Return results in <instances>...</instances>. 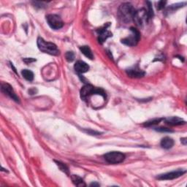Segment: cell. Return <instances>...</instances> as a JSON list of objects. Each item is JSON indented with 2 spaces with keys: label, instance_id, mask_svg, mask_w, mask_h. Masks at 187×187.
<instances>
[{
  "label": "cell",
  "instance_id": "11",
  "mask_svg": "<svg viewBox=\"0 0 187 187\" xmlns=\"http://www.w3.org/2000/svg\"><path fill=\"white\" fill-rule=\"evenodd\" d=\"M126 74L129 76L130 78H142L145 76V72L139 68L138 67H134L132 68H130L126 70Z\"/></svg>",
  "mask_w": 187,
  "mask_h": 187
},
{
  "label": "cell",
  "instance_id": "20",
  "mask_svg": "<svg viewBox=\"0 0 187 187\" xmlns=\"http://www.w3.org/2000/svg\"><path fill=\"white\" fill-rule=\"evenodd\" d=\"M55 162L56 163V164H57V166L59 168V169L62 170V171H63L64 173H65L66 174H67V175H69V170L68 168H67V165L66 164H64V163H62L60 162H58V161L55 160Z\"/></svg>",
  "mask_w": 187,
  "mask_h": 187
},
{
  "label": "cell",
  "instance_id": "28",
  "mask_svg": "<svg viewBox=\"0 0 187 187\" xmlns=\"http://www.w3.org/2000/svg\"><path fill=\"white\" fill-rule=\"evenodd\" d=\"M37 92V90L36 89H34V88H32V89H30L29 90V93L30 94H36Z\"/></svg>",
  "mask_w": 187,
  "mask_h": 187
},
{
  "label": "cell",
  "instance_id": "17",
  "mask_svg": "<svg viewBox=\"0 0 187 187\" xmlns=\"http://www.w3.org/2000/svg\"><path fill=\"white\" fill-rule=\"evenodd\" d=\"M22 76L28 81H32L34 80V73L29 69H23L21 72Z\"/></svg>",
  "mask_w": 187,
  "mask_h": 187
},
{
  "label": "cell",
  "instance_id": "9",
  "mask_svg": "<svg viewBox=\"0 0 187 187\" xmlns=\"http://www.w3.org/2000/svg\"><path fill=\"white\" fill-rule=\"evenodd\" d=\"M110 26V23H108L107 24L104 25V27L101 28L100 29L97 30V32H98L99 37H98V40L99 43L100 44H102L103 43L105 42V40L108 39V37H111L113 36L112 33L111 32L108 30L107 28Z\"/></svg>",
  "mask_w": 187,
  "mask_h": 187
},
{
  "label": "cell",
  "instance_id": "2",
  "mask_svg": "<svg viewBox=\"0 0 187 187\" xmlns=\"http://www.w3.org/2000/svg\"><path fill=\"white\" fill-rule=\"evenodd\" d=\"M135 12V9H134L133 6L130 3H124L122 4V5H121V6L119 7V18H120L123 21L129 22L131 21L133 18Z\"/></svg>",
  "mask_w": 187,
  "mask_h": 187
},
{
  "label": "cell",
  "instance_id": "15",
  "mask_svg": "<svg viewBox=\"0 0 187 187\" xmlns=\"http://www.w3.org/2000/svg\"><path fill=\"white\" fill-rule=\"evenodd\" d=\"M80 50L82 52V54L83 55H85L87 58H90V59H93L94 58V55L91 52L90 48L89 46H86V45H84V46L80 47Z\"/></svg>",
  "mask_w": 187,
  "mask_h": 187
},
{
  "label": "cell",
  "instance_id": "3",
  "mask_svg": "<svg viewBox=\"0 0 187 187\" xmlns=\"http://www.w3.org/2000/svg\"><path fill=\"white\" fill-rule=\"evenodd\" d=\"M94 94L100 95V96L103 97L104 98H106L105 92H104L103 89H100V88L97 89V88L94 87L92 85H90V84H86L80 90V97L83 100H86L89 97Z\"/></svg>",
  "mask_w": 187,
  "mask_h": 187
},
{
  "label": "cell",
  "instance_id": "19",
  "mask_svg": "<svg viewBox=\"0 0 187 187\" xmlns=\"http://www.w3.org/2000/svg\"><path fill=\"white\" fill-rule=\"evenodd\" d=\"M162 120H164V119L163 118H154V119H153V120L148 121V122L145 123L144 126H151L153 125H157V124H158Z\"/></svg>",
  "mask_w": 187,
  "mask_h": 187
},
{
  "label": "cell",
  "instance_id": "7",
  "mask_svg": "<svg viewBox=\"0 0 187 187\" xmlns=\"http://www.w3.org/2000/svg\"><path fill=\"white\" fill-rule=\"evenodd\" d=\"M46 20L51 28L54 29H59L63 27L64 23L60 16L55 14H50L46 16Z\"/></svg>",
  "mask_w": 187,
  "mask_h": 187
},
{
  "label": "cell",
  "instance_id": "6",
  "mask_svg": "<svg viewBox=\"0 0 187 187\" xmlns=\"http://www.w3.org/2000/svg\"><path fill=\"white\" fill-rule=\"evenodd\" d=\"M132 19L136 25L138 26H142L145 22L148 21L147 10L146 9H141V10L135 11Z\"/></svg>",
  "mask_w": 187,
  "mask_h": 187
},
{
  "label": "cell",
  "instance_id": "18",
  "mask_svg": "<svg viewBox=\"0 0 187 187\" xmlns=\"http://www.w3.org/2000/svg\"><path fill=\"white\" fill-rule=\"evenodd\" d=\"M186 5V2H183V3H178V4H175V5H170V6L168 7V9H167L166 12H169V11H175L177 9L181 8V7H184V5Z\"/></svg>",
  "mask_w": 187,
  "mask_h": 187
},
{
  "label": "cell",
  "instance_id": "26",
  "mask_svg": "<svg viewBox=\"0 0 187 187\" xmlns=\"http://www.w3.org/2000/svg\"><path fill=\"white\" fill-rule=\"evenodd\" d=\"M23 61L25 62V63L26 64H29V63H32V62H36L35 58H23Z\"/></svg>",
  "mask_w": 187,
  "mask_h": 187
},
{
  "label": "cell",
  "instance_id": "13",
  "mask_svg": "<svg viewBox=\"0 0 187 187\" xmlns=\"http://www.w3.org/2000/svg\"><path fill=\"white\" fill-rule=\"evenodd\" d=\"M164 120L167 124L170 126H178L186 124V122L184 119L179 118V117H170V118H165Z\"/></svg>",
  "mask_w": 187,
  "mask_h": 187
},
{
  "label": "cell",
  "instance_id": "14",
  "mask_svg": "<svg viewBox=\"0 0 187 187\" xmlns=\"http://www.w3.org/2000/svg\"><path fill=\"white\" fill-rule=\"evenodd\" d=\"M161 146L164 149H170L174 146V140L169 137H165L161 140Z\"/></svg>",
  "mask_w": 187,
  "mask_h": 187
},
{
  "label": "cell",
  "instance_id": "8",
  "mask_svg": "<svg viewBox=\"0 0 187 187\" xmlns=\"http://www.w3.org/2000/svg\"><path fill=\"white\" fill-rule=\"evenodd\" d=\"M186 173V170H176V171H172L170 172V173L159 175V176H157V178L159 179V180H173V179L181 177V175H183Z\"/></svg>",
  "mask_w": 187,
  "mask_h": 187
},
{
  "label": "cell",
  "instance_id": "25",
  "mask_svg": "<svg viewBox=\"0 0 187 187\" xmlns=\"http://www.w3.org/2000/svg\"><path fill=\"white\" fill-rule=\"evenodd\" d=\"M167 4L166 1H160L158 2V5H157V9L158 10H162L163 8H164V6H165V5Z\"/></svg>",
  "mask_w": 187,
  "mask_h": 187
},
{
  "label": "cell",
  "instance_id": "23",
  "mask_svg": "<svg viewBox=\"0 0 187 187\" xmlns=\"http://www.w3.org/2000/svg\"><path fill=\"white\" fill-rule=\"evenodd\" d=\"M32 4L34 5V7L38 8H43L45 7V2H33Z\"/></svg>",
  "mask_w": 187,
  "mask_h": 187
},
{
  "label": "cell",
  "instance_id": "1",
  "mask_svg": "<svg viewBox=\"0 0 187 187\" xmlns=\"http://www.w3.org/2000/svg\"><path fill=\"white\" fill-rule=\"evenodd\" d=\"M37 43L38 48L42 52L52 55V56H58L60 54L59 50H58L57 46L54 43H50V42H46L42 37L37 38Z\"/></svg>",
  "mask_w": 187,
  "mask_h": 187
},
{
  "label": "cell",
  "instance_id": "21",
  "mask_svg": "<svg viewBox=\"0 0 187 187\" xmlns=\"http://www.w3.org/2000/svg\"><path fill=\"white\" fill-rule=\"evenodd\" d=\"M146 4H147V13H148V19L151 18L153 16V7H152V4L151 2H146Z\"/></svg>",
  "mask_w": 187,
  "mask_h": 187
},
{
  "label": "cell",
  "instance_id": "10",
  "mask_svg": "<svg viewBox=\"0 0 187 187\" xmlns=\"http://www.w3.org/2000/svg\"><path fill=\"white\" fill-rule=\"evenodd\" d=\"M2 91L3 93H5V94H7L8 97H10L12 100H13L17 102H19V98H18L17 95L16 94L13 89H12V87L11 86L10 84L3 83L2 85Z\"/></svg>",
  "mask_w": 187,
  "mask_h": 187
},
{
  "label": "cell",
  "instance_id": "5",
  "mask_svg": "<svg viewBox=\"0 0 187 187\" xmlns=\"http://www.w3.org/2000/svg\"><path fill=\"white\" fill-rule=\"evenodd\" d=\"M104 159L110 164H119L125 159V155L118 151H113L106 153L104 156Z\"/></svg>",
  "mask_w": 187,
  "mask_h": 187
},
{
  "label": "cell",
  "instance_id": "29",
  "mask_svg": "<svg viewBox=\"0 0 187 187\" xmlns=\"http://www.w3.org/2000/svg\"><path fill=\"white\" fill-rule=\"evenodd\" d=\"M181 143H182L184 145H186V143H187V140H186V138L185 137V138H181Z\"/></svg>",
  "mask_w": 187,
  "mask_h": 187
},
{
  "label": "cell",
  "instance_id": "22",
  "mask_svg": "<svg viewBox=\"0 0 187 187\" xmlns=\"http://www.w3.org/2000/svg\"><path fill=\"white\" fill-rule=\"evenodd\" d=\"M65 58L67 59V62H72L73 60L75 59V54L72 51H68V52L66 53L65 54Z\"/></svg>",
  "mask_w": 187,
  "mask_h": 187
},
{
  "label": "cell",
  "instance_id": "16",
  "mask_svg": "<svg viewBox=\"0 0 187 187\" xmlns=\"http://www.w3.org/2000/svg\"><path fill=\"white\" fill-rule=\"evenodd\" d=\"M71 179H72L73 184L76 185V186H86L85 183H84L83 179H82L80 177L78 176V175H72V176H71Z\"/></svg>",
  "mask_w": 187,
  "mask_h": 187
},
{
  "label": "cell",
  "instance_id": "4",
  "mask_svg": "<svg viewBox=\"0 0 187 187\" xmlns=\"http://www.w3.org/2000/svg\"><path fill=\"white\" fill-rule=\"evenodd\" d=\"M132 34L129 37L124 38L122 40V43L124 45H128V46H135L139 42L140 38V34L138 32V30L135 28L132 27L131 29Z\"/></svg>",
  "mask_w": 187,
  "mask_h": 187
},
{
  "label": "cell",
  "instance_id": "24",
  "mask_svg": "<svg viewBox=\"0 0 187 187\" xmlns=\"http://www.w3.org/2000/svg\"><path fill=\"white\" fill-rule=\"evenodd\" d=\"M156 130L158 132H173V130L168 129V128H163V127L156 128Z\"/></svg>",
  "mask_w": 187,
  "mask_h": 187
},
{
  "label": "cell",
  "instance_id": "27",
  "mask_svg": "<svg viewBox=\"0 0 187 187\" xmlns=\"http://www.w3.org/2000/svg\"><path fill=\"white\" fill-rule=\"evenodd\" d=\"M85 132H86L87 133L90 134V135H98L100 134V132H95V131H92V130H86V131H85Z\"/></svg>",
  "mask_w": 187,
  "mask_h": 187
},
{
  "label": "cell",
  "instance_id": "30",
  "mask_svg": "<svg viewBox=\"0 0 187 187\" xmlns=\"http://www.w3.org/2000/svg\"><path fill=\"white\" fill-rule=\"evenodd\" d=\"M90 186H100V184H97V183H92V184H91Z\"/></svg>",
  "mask_w": 187,
  "mask_h": 187
},
{
  "label": "cell",
  "instance_id": "12",
  "mask_svg": "<svg viewBox=\"0 0 187 187\" xmlns=\"http://www.w3.org/2000/svg\"><path fill=\"white\" fill-rule=\"evenodd\" d=\"M74 68L76 72H78V74H83V73H85L89 71V66L83 61H78L75 64Z\"/></svg>",
  "mask_w": 187,
  "mask_h": 187
}]
</instances>
